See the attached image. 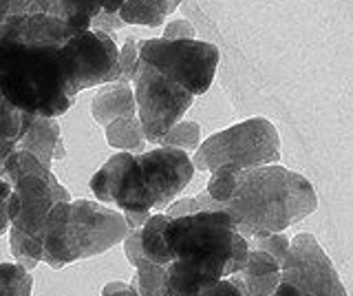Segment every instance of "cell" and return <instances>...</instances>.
I'll return each mask as SVG.
<instances>
[{
	"mask_svg": "<svg viewBox=\"0 0 353 296\" xmlns=\"http://www.w3.org/2000/svg\"><path fill=\"white\" fill-rule=\"evenodd\" d=\"M318 208L314 186L281 164L241 170L236 190L223 210L234 219L243 239L285 233Z\"/></svg>",
	"mask_w": 353,
	"mask_h": 296,
	"instance_id": "obj_1",
	"label": "cell"
},
{
	"mask_svg": "<svg viewBox=\"0 0 353 296\" xmlns=\"http://www.w3.org/2000/svg\"><path fill=\"white\" fill-rule=\"evenodd\" d=\"M58 49L0 38V95L31 115L60 117L69 111L75 100Z\"/></svg>",
	"mask_w": 353,
	"mask_h": 296,
	"instance_id": "obj_2",
	"label": "cell"
},
{
	"mask_svg": "<svg viewBox=\"0 0 353 296\" xmlns=\"http://www.w3.org/2000/svg\"><path fill=\"white\" fill-rule=\"evenodd\" d=\"M128 235L124 215L99 201L53 204L42 228V263L62 270L80 259L104 255Z\"/></svg>",
	"mask_w": 353,
	"mask_h": 296,
	"instance_id": "obj_3",
	"label": "cell"
},
{
	"mask_svg": "<svg viewBox=\"0 0 353 296\" xmlns=\"http://www.w3.org/2000/svg\"><path fill=\"white\" fill-rule=\"evenodd\" d=\"M239 237L234 219L225 210L168 217L163 228L170 259L208 279L228 277V263Z\"/></svg>",
	"mask_w": 353,
	"mask_h": 296,
	"instance_id": "obj_4",
	"label": "cell"
},
{
	"mask_svg": "<svg viewBox=\"0 0 353 296\" xmlns=\"http://www.w3.org/2000/svg\"><path fill=\"white\" fill-rule=\"evenodd\" d=\"M190 159L194 170L203 172L225 164H234L243 170L268 166L281 161V137L270 119L252 117L210 135L199 144Z\"/></svg>",
	"mask_w": 353,
	"mask_h": 296,
	"instance_id": "obj_5",
	"label": "cell"
},
{
	"mask_svg": "<svg viewBox=\"0 0 353 296\" xmlns=\"http://www.w3.org/2000/svg\"><path fill=\"white\" fill-rule=\"evenodd\" d=\"M221 53L216 45L203 40H163L139 42V62L157 69L190 95H203L212 86Z\"/></svg>",
	"mask_w": 353,
	"mask_h": 296,
	"instance_id": "obj_6",
	"label": "cell"
},
{
	"mask_svg": "<svg viewBox=\"0 0 353 296\" xmlns=\"http://www.w3.org/2000/svg\"><path fill=\"white\" fill-rule=\"evenodd\" d=\"M135 95L137 117L143 128V137L148 144H159V139L168 130L181 122L183 113L192 106L194 95H190L179 84H174L157 69L139 62L135 78L130 82Z\"/></svg>",
	"mask_w": 353,
	"mask_h": 296,
	"instance_id": "obj_7",
	"label": "cell"
},
{
	"mask_svg": "<svg viewBox=\"0 0 353 296\" xmlns=\"http://www.w3.org/2000/svg\"><path fill=\"white\" fill-rule=\"evenodd\" d=\"M58 51L71 100H75L84 89L115 82L119 47L106 31L86 29L64 42Z\"/></svg>",
	"mask_w": 353,
	"mask_h": 296,
	"instance_id": "obj_8",
	"label": "cell"
},
{
	"mask_svg": "<svg viewBox=\"0 0 353 296\" xmlns=\"http://www.w3.org/2000/svg\"><path fill=\"white\" fill-rule=\"evenodd\" d=\"M281 281L292 283L301 296H349L336 266L309 233L290 239V252L281 266Z\"/></svg>",
	"mask_w": 353,
	"mask_h": 296,
	"instance_id": "obj_9",
	"label": "cell"
},
{
	"mask_svg": "<svg viewBox=\"0 0 353 296\" xmlns=\"http://www.w3.org/2000/svg\"><path fill=\"white\" fill-rule=\"evenodd\" d=\"M143 190L148 195L152 213H163L165 206L190 184L194 166L188 152L179 148H150L137 152Z\"/></svg>",
	"mask_w": 353,
	"mask_h": 296,
	"instance_id": "obj_10",
	"label": "cell"
},
{
	"mask_svg": "<svg viewBox=\"0 0 353 296\" xmlns=\"http://www.w3.org/2000/svg\"><path fill=\"white\" fill-rule=\"evenodd\" d=\"M53 186L42 177H22L11 184L7 201L9 226L29 237L42 239L44 219L53 208Z\"/></svg>",
	"mask_w": 353,
	"mask_h": 296,
	"instance_id": "obj_11",
	"label": "cell"
},
{
	"mask_svg": "<svg viewBox=\"0 0 353 296\" xmlns=\"http://www.w3.org/2000/svg\"><path fill=\"white\" fill-rule=\"evenodd\" d=\"M75 31L64 23V20L40 14V12H29L20 14L5 20L0 25V38H9L16 42H25V45H36V47H62L64 42H69Z\"/></svg>",
	"mask_w": 353,
	"mask_h": 296,
	"instance_id": "obj_12",
	"label": "cell"
},
{
	"mask_svg": "<svg viewBox=\"0 0 353 296\" xmlns=\"http://www.w3.org/2000/svg\"><path fill=\"white\" fill-rule=\"evenodd\" d=\"M91 113L97 124L106 126L117 117H130L137 115L135 95H132V86L126 82H108L99 86L91 102Z\"/></svg>",
	"mask_w": 353,
	"mask_h": 296,
	"instance_id": "obj_13",
	"label": "cell"
},
{
	"mask_svg": "<svg viewBox=\"0 0 353 296\" xmlns=\"http://www.w3.org/2000/svg\"><path fill=\"white\" fill-rule=\"evenodd\" d=\"M60 139H62V135H60L58 117L33 115L27 130H25V135L18 139L16 148L31 152V155H36L44 166L51 168L53 166V150Z\"/></svg>",
	"mask_w": 353,
	"mask_h": 296,
	"instance_id": "obj_14",
	"label": "cell"
},
{
	"mask_svg": "<svg viewBox=\"0 0 353 296\" xmlns=\"http://www.w3.org/2000/svg\"><path fill=\"white\" fill-rule=\"evenodd\" d=\"M239 274L243 283H245L250 296H268L281 283V263L268 252L250 250L245 268Z\"/></svg>",
	"mask_w": 353,
	"mask_h": 296,
	"instance_id": "obj_15",
	"label": "cell"
},
{
	"mask_svg": "<svg viewBox=\"0 0 353 296\" xmlns=\"http://www.w3.org/2000/svg\"><path fill=\"white\" fill-rule=\"evenodd\" d=\"M176 9L165 0H124L117 9V16L124 25H141V27H161L165 18L174 14Z\"/></svg>",
	"mask_w": 353,
	"mask_h": 296,
	"instance_id": "obj_16",
	"label": "cell"
},
{
	"mask_svg": "<svg viewBox=\"0 0 353 296\" xmlns=\"http://www.w3.org/2000/svg\"><path fill=\"white\" fill-rule=\"evenodd\" d=\"M104 135L110 148L119 152H143L148 150V141L143 137V128L137 115L117 117L104 126Z\"/></svg>",
	"mask_w": 353,
	"mask_h": 296,
	"instance_id": "obj_17",
	"label": "cell"
},
{
	"mask_svg": "<svg viewBox=\"0 0 353 296\" xmlns=\"http://www.w3.org/2000/svg\"><path fill=\"white\" fill-rule=\"evenodd\" d=\"M168 224V217L163 213H152L148 217V221L141 226V255L143 259H148L159 266H168L172 261L168 246L163 239V228Z\"/></svg>",
	"mask_w": 353,
	"mask_h": 296,
	"instance_id": "obj_18",
	"label": "cell"
},
{
	"mask_svg": "<svg viewBox=\"0 0 353 296\" xmlns=\"http://www.w3.org/2000/svg\"><path fill=\"white\" fill-rule=\"evenodd\" d=\"M3 177L9 184H14L22 177H42L49 184H58V177H55L49 166H44L36 155H31V152H27V150H18V148L7 157Z\"/></svg>",
	"mask_w": 353,
	"mask_h": 296,
	"instance_id": "obj_19",
	"label": "cell"
},
{
	"mask_svg": "<svg viewBox=\"0 0 353 296\" xmlns=\"http://www.w3.org/2000/svg\"><path fill=\"white\" fill-rule=\"evenodd\" d=\"M9 248L11 255H14L18 266H22L25 270H36L38 263H42V239L38 237H29L20 230L9 226Z\"/></svg>",
	"mask_w": 353,
	"mask_h": 296,
	"instance_id": "obj_20",
	"label": "cell"
},
{
	"mask_svg": "<svg viewBox=\"0 0 353 296\" xmlns=\"http://www.w3.org/2000/svg\"><path fill=\"white\" fill-rule=\"evenodd\" d=\"M199 144H201V126L196 122H185V119H181V122H176L168 133L159 139L157 146L179 148L190 155V152H194L199 148Z\"/></svg>",
	"mask_w": 353,
	"mask_h": 296,
	"instance_id": "obj_21",
	"label": "cell"
},
{
	"mask_svg": "<svg viewBox=\"0 0 353 296\" xmlns=\"http://www.w3.org/2000/svg\"><path fill=\"white\" fill-rule=\"evenodd\" d=\"M241 170L234 164H225V166H219L214 170H210V179H208V188L205 193L212 197L219 204H228V199L232 197V193L236 190V184L241 177Z\"/></svg>",
	"mask_w": 353,
	"mask_h": 296,
	"instance_id": "obj_22",
	"label": "cell"
},
{
	"mask_svg": "<svg viewBox=\"0 0 353 296\" xmlns=\"http://www.w3.org/2000/svg\"><path fill=\"white\" fill-rule=\"evenodd\" d=\"M33 277L18 263H0V296H31Z\"/></svg>",
	"mask_w": 353,
	"mask_h": 296,
	"instance_id": "obj_23",
	"label": "cell"
},
{
	"mask_svg": "<svg viewBox=\"0 0 353 296\" xmlns=\"http://www.w3.org/2000/svg\"><path fill=\"white\" fill-rule=\"evenodd\" d=\"M163 272L165 266L152 263L148 259H141L135 266V279H132V288L139 296H161L163 290Z\"/></svg>",
	"mask_w": 353,
	"mask_h": 296,
	"instance_id": "obj_24",
	"label": "cell"
},
{
	"mask_svg": "<svg viewBox=\"0 0 353 296\" xmlns=\"http://www.w3.org/2000/svg\"><path fill=\"white\" fill-rule=\"evenodd\" d=\"M31 113H25L16 108L14 104H9L3 95H0V139L16 141L25 135V130L31 122Z\"/></svg>",
	"mask_w": 353,
	"mask_h": 296,
	"instance_id": "obj_25",
	"label": "cell"
},
{
	"mask_svg": "<svg viewBox=\"0 0 353 296\" xmlns=\"http://www.w3.org/2000/svg\"><path fill=\"white\" fill-rule=\"evenodd\" d=\"M250 250H261L272 255L276 261L285 263L287 252H290V237H285V233H272V235H261V237H250L245 239Z\"/></svg>",
	"mask_w": 353,
	"mask_h": 296,
	"instance_id": "obj_26",
	"label": "cell"
},
{
	"mask_svg": "<svg viewBox=\"0 0 353 296\" xmlns=\"http://www.w3.org/2000/svg\"><path fill=\"white\" fill-rule=\"evenodd\" d=\"M137 64H139V42H135V40L130 38V40L124 42V47H121L119 53H117V75H115V82L130 84L132 78H135Z\"/></svg>",
	"mask_w": 353,
	"mask_h": 296,
	"instance_id": "obj_27",
	"label": "cell"
},
{
	"mask_svg": "<svg viewBox=\"0 0 353 296\" xmlns=\"http://www.w3.org/2000/svg\"><path fill=\"white\" fill-rule=\"evenodd\" d=\"M163 40H194L196 31L192 27V23H188L185 18H174L170 23H165L163 31H161Z\"/></svg>",
	"mask_w": 353,
	"mask_h": 296,
	"instance_id": "obj_28",
	"label": "cell"
},
{
	"mask_svg": "<svg viewBox=\"0 0 353 296\" xmlns=\"http://www.w3.org/2000/svg\"><path fill=\"white\" fill-rule=\"evenodd\" d=\"M121 244H124V255H126L128 263L135 268L137 263L143 259V255H141V228L128 230V235L124 237Z\"/></svg>",
	"mask_w": 353,
	"mask_h": 296,
	"instance_id": "obj_29",
	"label": "cell"
},
{
	"mask_svg": "<svg viewBox=\"0 0 353 296\" xmlns=\"http://www.w3.org/2000/svg\"><path fill=\"white\" fill-rule=\"evenodd\" d=\"M126 25L121 23V18L117 14H106V12H99L93 16L91 20V29H97V31H106V34L113 36V31L117 29H124Z\"/></svg>",
	"mask_w": 353,
	"mask_h": 296,
	"instance_id": "obj_30",
	"label": "cell"
},
{
	"mask_svg": "<svg viewBox=\"0 0 353 296\" xmlns=\"http://www.w3.org/2000/svg\"><path fill=\"white\" fill-rule=\"evenodd\" d=\"M11 195V184L0 177V237L9 230V213H7V201Z\"/></svg>",
	"mask_w": 353,
	"mask_h": 296,
	"instance_id": "obj_31",
	"label": "cell"
},
{
	"mask_svg": "<svg viewBox=\"0 0 353 296\" xmlns=\"http://www.w3.org/2000/svg\"><path fill=\"white\" fill-rule=\"evenodd\" d=\"M102 296H139L135 292L130 283H121V281H113V283H106Z\"/></svg>",
	"mask_w": 353,
	"mask_h": 296,
	"instance_id": "obj_32",
	"label": "cell"
},
{
	"mask_svg": "<svg viewBox=\"0 0 353 296\" xmlns=\"http://www.w3.org/2000/svg\"><path fill=\"white\" fill-rule=\"evenodd\" d=\"M124 215V221H126V228L128 230H135V228H141L143 224L148 221V217L152 213H121Z\"/></svg>",
	"mask_w": 353,
	"mask_h": 296,
	"instance_id": "obj_33",
	"label": "cell"
},
{
	"mask_svg": "<svg viewBox=\"0 0 353 296\" xmlns=\"http://www.w3.org/2000/svg\"><path fill=\"white\" fill-rule=\"evenodd\" d=\"M16 150V141H7V139H0V177H3V170H5V161L11 152Z\"/></svg>",
	"mask_w": 353,
	"mask_h": 296,
	"instance_id": "obj_34",
	"label": "cell"
},
{
	"mask_svg": "<svg viewBox=\"0 0 353 296\" xmlns=\"http://www.w3.org/2000/svg\"><path fill=\"white\" fill-rule=\"evenodd\" d=\"M268 296H301L298 294V290L294 288L292 283H287V281H281L279 285H276V290Z\"/></svg>",
	"mask_w": 353,
	"mask_h": 296,
	"instance_id": "obj_35",
	"label": "cell"
},
{
	"mask_svg": "<svg viewBox=\"0 0 353 296\" xmlns=\"http://www.w3.org/2000/svg\"><path fill=\"white\" fill-rule=\"evenodd\" d=\"M124 5V0H99V12L117 14V9Z\"/></svg>",
	"mask_w": 353,
	"mask_h": 296,
	"instance_id": "obj_36",
	"label": "cell"
},
{
	"mask_svg": "<svg viewBox=\"0 0 353 296\" xmlns=\"http://www.w3.org/2000/svg\"><path fill=\"white\" fill-rule=\"evenodd\" d=\"M64 155H66V150H64V141L60 139L58 144H55V150H53V161H55V159H62Z\"/></svg>",
	"mask_w": 353,
	"mask_h": 296,
	"instance_id": "obj_37",
	"label": "cell"
}]
</instances>
